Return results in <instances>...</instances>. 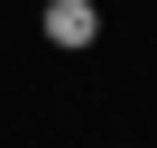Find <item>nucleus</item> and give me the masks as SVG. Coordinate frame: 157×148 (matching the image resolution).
<instances>
[{"label":"nucleus","mask_w":157,"mask_h":148,"mask_svg":"<svg viewBox=\"0 0 157 148\" xmlns=\"http://www.w3.org/2000/svg\"><path fill=\"white\" fill-rule=\"evenodd\" d=\"M46 37L56 46H93V0H46Z\"/></svg>","instance_id":"f257e3e1"}]
</instances>
